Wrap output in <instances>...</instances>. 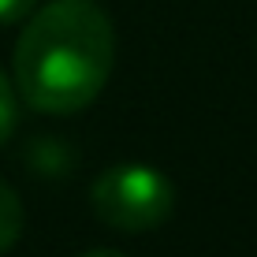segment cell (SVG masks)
<instances>
[{
	"label": "cell",
	"instance_id": "obj_6",
	"mask_svg": "<svg viewBox=\"0 0 257 257\" xmlns=\"http://www.w3.org/2000/svg\"><path fill=\"white\" fill-rule=\"evenodd\" d=\"M82 257H127V253H119V250H90V253H82Z\"/></svg>",
	"mask_w": 257,
	"mask_h": 257
},
{
	"label": "cell",
	"instance_id": "obj_5",
	"mask_svg": "<svg viewBox=\"0 0 257 257\" xmlns=\"http://www.w3.org/2000/svg\"><path fill=\"white\" fill-rule=\"evenodd\" d=\"M38 0H0V23H19L34 12Z\"/></svg>",
	"mask_w": 257,
	"mask_h": 257
},
{
	"label": "cell",
	"instance_id": "obj_3",
	"mask_svg": "<svg viewBox=\"0 0 257 257\" xmlns=\"http://www.w3.org/2000/svg\"><path fill=\"white\" fill-rule=\"evenodd\" d=\"M23 235V201L0 179V253H8Z\"/></svg>",
	"mask_w": 257,
	"mask_h": 257
},
{
	"label": "cell",
	"instance_id": "obj_1",
	"mask_svg": "<svg viewBox=\"0 0 257 257\" xmlns=\"http://www.w3.org/2000/svg\"><path fill=\"white\" fill-rule=\"evenodd\" d=\"M116 64V26L97 0H52L15 41V93L49 116H71L104 90Z\"/></svg>",
	"mask_w": 257,
	"mask_h": 257
},
{
	"label": "cell",
	"instance_id": "obj_4",
	"mask_svg": "<svg viewBox=\"0 0 257 257\" xmlns=\"http://www.w3.org/2000/svg\"><path fill=\"white\" fill-rule=\"evenodd\" d=\"M15 116H19V93H15L12 78L0 71V146L12 138V131H15Z\"/></svg>",
	"mask_w": 257,
	"mask_h": 257
},
{
	"label": "cell",
	"instance_id": "obj_2",
	"mask_svg": "<svg viewBox=\"0 0 257 257\" xmlns=\"http://www.w3.org/2000/svg\"><path fill=\"white\" fill-rule=\"evenodd\" d=\"M93 212L116 231H153L175 209V187L164 172L146 164H116L97 175L90 190Z\"/></svg>",
	"mask_w": 257,
	"mask_h": 257
}]
</instances>
